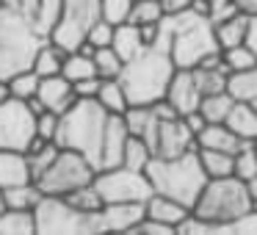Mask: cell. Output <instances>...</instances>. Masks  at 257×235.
<instances>
[{"mask_svg":"<svg viewBox=\"0 0 257 235\" xmlns=\"http://www.w3.org/2000/svg\"><path fill=\"white\" fill-rule=\"evenodd\" d=\"M174 72H177V64L172 53L163 47H147L136 58L124 61L119 80L127 91L130 105H152L166 97Z\"/></svg>","mask_w":257,"mask_h":235,"instance_id":"cell-1","label":"cell"},{"mask_svg":"<svg viewBox=\"0 0 257 235\" xmlns=\"http://www.w3.org/2000/svg\"><path fill=\"white\" fill-rule=\"evenodd\" d=\"M163 31L169 36V53H172L177 69H194L207 53L221 50L216 39V25L210 17L196 12H180L163 17Z\"/></svg>","mask_w":257,"mask_h":235,"instance_id":"cell-2","label":"cell"},{"mask_svg":"<svg viewBox=\"0 0 257 235\" xmlns=\"http://www.w3.org/2000/svg\"><path fill=\"white\" fill-rule=\"evenodd\" d=\"M147 177H150L155 194L172 196L188 207L196 205L202 188L210 180L202 169L199 150H191L177 158H152V163L147 166Z\"/></svg>","mask_w":257,"mask_h":235,"instance_id":"cell-3","label":"cell"},{"mask_svg":"<svg viewBox=\"0 0 257 235\" xmlns=\"http://www.w3.org/2000/svg\"><path fill=\"white\" fill-rule=\"evenodd\" d=\"M111 113L97 100H78L67 113H61L56 144L67 150H78L100 169V150H102V133Z\"/></svg>","mask_w":257,"mask_h":235,"instance_id":"cell-4","label":"cell"},{"mask_svg":"<svg viewBox=\"0 0 257 235\" xmlns=\"http://www.w3.org/2000/svg\"><path fill=\"white\" fill-rule=\"evenodd\" d=\"M191 210L205 221L216 224L218 232H224L229 224H235L240 216H246L251 210V196L246 191V183L235 174L213 177L207 180V185L202 188L199 199Z\"/></svg>","mask_w":257,"mask_h":235,"instance_id":"cell-5","label":"cell"},{"mask_svg":"<svg viewBox=\"0 0 257 235\" xmlns=\"http://www.w3.org/2000/svg\"><path fill=\"white\" fill-rule=\"evenodd\" d=\"M42 42L45 36L36 34L17 9L0 6V80L34 67Z\"/></svg>","mask_w":257,"mask_h":235,"instance_id":"cell-6","label":"cell"},{"mask_svg":"<svg viewBox=\"0 0 257 235\" xmlns=\"http://www.w3.org/2000/svg\"><path fill=\"white\" fill-rule=\"evenodd\" d=\"M34 213L39 235H100L97 213L78 210L64 196H42Z\"/></svg>","mask_w":257,"mask_h":235,"instance_id":"cell-7","label":"cell"},{"mask_svg":"<svg viewBox=\"0 0 257 235\" xmlns=\"http://www.w3.org/2000/svg\"><path fill=\"white\" fill-rule=\"evenodd\" d=\"M94 174H97V166L83 152L61 147L58 155L53 158V163L39 174L36 185L42 188L45 196H67L75 188H80V185L94 183Z\"/></svg>","mask_w":257,"mask_h":235,"instance_id":"cell-8","label":"cell"},{"mask_svg":"<svg viewBox=\"0 0 257 235\" xmlns=\"http://www.w3.org/2000/svg\"><path fill=\"white\" fill-rule=\"evenodd\" d=\"M94 185L100 191L102 202H147L155 194L147 172H136L127 166L97 169Z\"/></svg>","mask_w":257,"mask_h":235,"instance_id":"cell-9","label":"cell"},{"mask_svg":"<svg viewBox=\"0 0 257 235\" xmlns=\"http://www.w3.org/2000/svg\"><path fill=\"white\" fill-rule=\"evenodd\" d=\"M100 17V0H64V14L47 39L53 45L64 47L67 53H72L86 42L89 28Z\"/></svg>","mask_w":257,"mask_h":235,"instance_id":"cell-10","label":"cell"},{"mask_svg":"<svg viewBox=\"0 0 257 235\" xmlns=\"http://www.w3.org/2000/svg\"><path fill=\"white\" fill-rule=\"evenodd\" d=\"M36 139V113L28 100L9 97L0 102V150H20L25 152Z\"/></svg>","mask_w":257,"mask_h":235,"instance_id":"cell-11","label":"cell"},{"mask_svg":"<svg viewBox=\"0 0 257 235\" xmlns=\"http://www.w3.org/2000/svg\"><path fill=\"white\" fill-rule=\"evenodd\" d=\"M152 150H155V158H177V155H185L191 150H199V147H196V136L191 133L185 119L177 116V119H163V122H158V133H155V141H152Z\"/></svg>","mask_w":257,"mask_h":235,"instance_id":"cell-12","label":"cell"},{"mask_svg":"<svg viewBox=\"0 0 257 235\" xmlns=\"http://www.w3.org/2000/svg\"><path fill=\"white\" fill-rule=\"evenodd\" d=\"M147 216V202H105L100 218V232H133L136 224Z\"/></svg>","mask_w":257,"mask_h":235,"instance_id":"cell-13","label":"cell"},{"mask_svg":"<svg viewBox=\"0 0 257 235\" xmlns=\"http://www.w3.org/2000/svg\"><path fill=\"white\" fill-rule=\"evenodd\" d=\"M17 12L28 20L36 34L47 39L64 14V0H20Z\"/></svg>","mask_w":257,"mask_h":235,"instance_id":"cell-14","label":"cell"},{"mask_svg":"<svg viewBox=\"0 0 257 235\" xmlns=\"http://www.w3.org/2000/svg\"><path fill=\"white\" fill-rule=\"evenodd\" d=\"M36 97H39V102L47 108V111H56V113H67L69 108L78 102V94H75L72 80H67L61 72L42 78Z\"/></svg>","mask_w":257,"mask_h":235,"instance_id":"cell-15","label":"cell"},{"mask_svg":"<svg viewBox=\"0 0 257 235\" xmlns=\"http://www.w3.org/2000/svg\"><path fill=\"white\" fill-rule=\"evenodd\" d=\"M166 100L177 108L180 116H185V113L199 108L202 91H199V86H196L194 69H177V72H174L172 83H169V91H166Z\"/></svg>","mask_w":257,"mask_h":235,"instance_id":"cell-16","label":"cell"},{"mask_svg":"<svg viewBox=\"0 0 257 235\" xmlns=\"http://www.w3.org/2000/svg\"><path fill=\"white\" fill-rule=\"evenodd\" d=\"M130 139V130L124 125V116L111 113L102 133V150H100V169H111V166H122V155H124V144Z\"/></svg>","mask_w":257,"mask_h":235,"instance_id":"cell-17","label":"cell"},{"mask_svg":"<svg viewBox=\"0 0 257 235\" xmlns=\"http://www.w3.org/2000/svg\"><path fill=\"white\" fill-rule=\"evenodd\" d=\"M23 183H34L28 155L20 150H0V188H14Z\"/></svg>","mask_w":257,"mask_h":235,"instance_id":"cell-18","label":"cell"},{"mask_svg":"<svg viewBox=\"0 0 257 235\" xmlns=\"http://www.w3.org/2000/svg\"><path fill=\"white\" fill-rule=\"evenodd\" d=\"M188 213H191V207L183 205V202H177V199H172V196L152 194L150 199H147V216L161 221V224H166V227H172L174 235H177V224L183 221Z\"/></svg>","mask_w":257,"mask_h":235,"instance_id":"cell-19","label":"cell"},{"mask_svg":"<svg viewBox=\"0 0 257 235\" xmlns=\"http://www.w3.org/2000/svg\"><path fill=\"white\" fill-rule=\"evenodd\" d=\"M229 130L238 136L240 141H257V108L246 100H235L229 108L227 119H224Z\"/></svg>","mask_w":257,"mask_h":235,"instance_id":"cell-20","label":"cell"},{"mask_svg":"<svg viewBox=\"0 0 257 235\" xmlns=\"http://www.w3.org/2000/svg\"><path fill=\"white\" fill-rule=\"evenodd\" d=\"M243 141L232 133L224 122H207L205 130L196 136V147H205V150H221V152H238Z\"/></svg>","mask_w":257,"mask_h":235,"instance_id":"cell-21","label":"cell"},{"mask_svg":"<svg viewBox=\"0 0 257 235\" xmlns=\"http://www.w3.org/2000/svg\"><path fill=\"white\" fill-rule=\"evenodd\" d=\"M111 47L119 53V58H122V61H130V58H136L139 53L147 50V42H144L141 28L136 23H119L116 28H113Z\"/></svg>","mask_w":257,"mask_h":235,"instance_id":"cell-22","label":"cell"},{"mask_svg":"<svg viewBox=\"0 0 257 235\" xmlns=\"http://www.w3.org/2000/svg\"><path fill=\"white\" fill-rule=\"evenodd\" d=\"M122 116H124V125H127L130 136H141V139H147L152 147L155 133H158V122H161V119L155 116V111H152V105H127V111H124Z\"/></svg>","mask_w":257,"mask_h":235,"instance_id":"cell-23","label":"cell"},{"mask_svg":"<svg viewBox=\"0 0 257 235\" xmlns=\"http://www.w3.org/2000/svg\"><path fill=\"white\" fill-rule=\"evenodd\" d=\"M0 235H36V213L9 207L6 213H0Z\"/></svg>","mask_w":257,"mask_h":235,"instance_id":"cell-24","label":"cell"},{"mask_svg":"<svg viewBox=\"0 0 257 235\" xmlns=\"http://www.w3.org/2000/svg\"><path fill=\"white\" fill-rule=\"evenodd\" d=\"M64 58H67V50L58 45H53L50 39L42 42V47L36 50V58H34V72L39 78H47V75H58L64 67Z\"/></svg>","mask_w":257,"mask_h":235,"instance_id":"cell-25","label":"cell"},{"mask_svg":"<svg viewBox=\"0 0 257 235\" xmlns=\"http://www.w3.org/2000/svg\"><path fill=\"white\" fill-rule=\"evenodd\" d=\"M97 102H100L108 113H119V116H122L130 105L122 80L119 78H102V86H100V91H97Z\"/></svg>","mask_w":257,"mask_h":235,"instance_id":"cell-26","label":"cell"},{"mask_svg":"<svg viewBox=\"0 0 257 235\" xmlns=\"http://www.w3.org/2000/svg\"><path fill=\"white\" fill-rule=\"evenodd\" d=\"M246 23H249V14L238 12L232 17L216 23V39H218V47L227 50V47H235V45H243L246 39Z\"/></svg>","mask_w":257,"mask_h":235,"instance_id":"cell-27","label":"cell"},{"mask_svg":"<svg viewBox=\"0 0 257 235\" xmlns=\"http://www.w3.org/2000/svg\"><path fill=\"white\" fill-rule=\"evenodd\" d=\"M155 152H152L150 141L141 139V136H130L127 144H124V155H122V166L136 169V172H147V166L152 163Z\"/></svg>","mask_w":257,"mask_h":235,"instance_id":"cell-28","label":"cell"},{"mask_svg":"<svg viewBox=\"0 0 257 235\" xmlns=\"http://www.w3.org/2000/svg\"><path fill=\"white\" fill-rule=\"evenodd\" d=\"M199 161L202 169L207 172V177H229L235 174V155L232 152H221V150H205L199 147Z\"/></svg>","mask_w":257,"mask_h":235,"instance_id":"cell-29","label":"cell"},{"mask_svg":"<svg viewBox=\"0 0 257 235\" xmlns=\"http://www.w3.org/2000/svg\"><path fill=\"white\" fill-rule=\"evenodd\" d=\"M61 75H64L67 80H72V83L86 80V78H94V75H97L94 56H86V53H80V50L67 53V58H64V67H61Z\"/></svg>","mask_w":257,"mask_h":235,"instance_id":"cell-30","label":"cell"},{"mask_svg":"<svg viewBox=\"0 0 257 235\" xmlns=\"http://www.w3.org/2000/svg\"><path fill=\"white\" fill-rule=\"evenodd\" d=\"M227 91L235 97V100L254 102L257 100V64L251 69H243V72H229Z\"/></svg>","mask_w":257,"mask_h":235,"instance_id":"cell-31","label":"cell"},{"mask_svg":"<svg viewBox=\"0 0 257 235\" xmlns=\"http://www.w3.org/2000/svg\"><path fill=\"white\" fill-rule=\"evenodd\" d=\"M235 97L229 91H218V94H205L199 102V113L207 119V122H224L232 108Z\"/></svg>","mask_w":257,"mask_h":235,"instance_id":"cell-32","label":"cell"},{"mask_svg":"<svg viewBox=\"0 0 257 235\" xmlns=\"http://www.w3.org/2000/svg\"><path fill=\"white\" fill-rule=\"evenodd\" d=\"M194 78H196V86H199L202 97L205 94H218V91H227L229 69L227 67H216V69L194 67Z\"/></svg>","mask_w":257,"mask_h":235,"instance_id":"cell-33","label":"cell"},{"mask_svg":"<svg viewBox=\"0 0 257 235\" xmlns=\"http://www.w3.org/2000/svg\"><path fill=\"white\" fill-rule=\"evenodd\" d=\"M3 194H6L9 207H23V210H34L42 202V196H45L36 183H23V185H14V188H3Z\"/></svg>","mask_w":257,"mask_h":235,"instance_id":"cell-34","label":"cell"},{"mask_svg":"<svg viewBox=\"0 0 257 235\" xmlns=\"http://www.w3.org/2000/svg\"><path fill=\"white\" fill-rule=\"evenodd\" d=\"M64 199H67L72 207H78V210H83V213H100V210H102V205H105L94 183H89V185H80V188H75L72 194H67Z\"/></svg>","mask_w":257,"mask_h":235,"instance_id":"cell-35","label":"cell"},{"mask_svg":"<svg viewBox=\"0 0 257 235\" xmlns=\"http://www.w3.org/2000/svg\"><path fill=\"white\" fill-rule=\"evenodd\" d=\"M39 75L34 72V69H23V72L12 75V78L6 80L9 83V94L17 97V100H34L36 91H39Z\"/></svg>","mask_w":257,"mask_h":235,"instance_id":"cell-36","label":"cell"},{"mask_svg":"<svg viewBox=\"0 0 257 235\" xmlns=\"http://www.w3.org/2000/svg\"><path fill=\"white\" fill-rule=\"evenodd\" d=\"M235 177L246 180L257 177V144L254 141H243L240 150L235 152Z\"/></svg>","mask_w":257,"mask_h":235,"instance_id":"cell-37","label":"cell"},{"mask_svg":"<svg viewBox=\"0 0 257 235\" xmlns=\"http://www.w3.org/2000/svg\"><path fill=\"white\" fill-rule=\"evenodd\" d=\"M94 67L100 78H119L122 75L124 61L119 58V53L113 47H97L94 50Z\"/></svg>","mask_w":257,"mask_h":235,"instance_id":"cell-38","label":"cell"},{"mask_svg":"<svg viewBox=\"0 0 257 235\" xmlns=\"http://www.w3.org/2000/svg\"><path fill=\"white\" fill-rule=\"evenodd\" d=\"M163 17H166V14H163L161 0H136V3H133V9H130L127 23L147 25V23H161Z\"/></svg>","mask_w":257,"mask_h":235,"instance_id":"cell-39","label":"cell"},{"mask_svg":"<svg viewBox=\"0 0 257 235\" xmlns=\"http://www.w3.org/2000/svg\"><path fill=\"white\" fill-rule=\"evenodd\" d=\"M221 56H224V64H227L229 72H243V69H251L257 64V53L249 50L246 45L227 47V50H221Z\"/></svg>","mask_w":257,"mask_h":235,"instance_id":"cell-40","label":"cell"},{"mask_svg":"<svg viewBox=\"0 0 257 235\" xmlns=\"http://www.w3.org/2000/svg\"><path fill=\"white\" fill-rule=\"evenodd\" d=\"M130 9H133V0H100L102 20H108V23H113V25L127 23Z\"/></svg>","mask_w":257,"mask_h":235,"instance_id":"cell-41","label":"cell"},{"mask_svg":"<svg viewBox=\"0 0 257 235\" xmlns=\"http://www.w3.org/2000/svg\"><path fill=\"white\" fill-rule=\"evenodd\" d=\"M58 125H61V113H56V111H42V113H36V136H42V139H47V141H56V136H58Z\"/></svg>","mask_w":257,"mask_h":235,"instance_id":"cell-42","label":"cell"},{"mask_svg":"<svg viewBox=\"0 0 257 235\" xmlns=\"http://www.w3.org/2000/svg\"><path fill=\"white\" fill-rule=\"evenodd\" d=\"M113 28H116L113 23H108V20L100 17V20H97V23L89 28L86 42H91L94 47H111V42H113Z\"/></svg>","mask_w":257,"mask_h":235,"instance_id":"cell-43","label":"cell"},{"mask_svg":"<svg viewBox=\"0 0 257 235\" xmlns=\"http://www.w3.org/2000/svg\"><path fill=\"white\" fill-rule=\"evenodd\" d=\"M133 235H174V229L166 227V224H161V221H155V218H150V216H144L136 224Z\"/></svg>","mask_w":257,"mask_h":235,"instance_id":"cell-44","label":"cell"},{"mask_svg":"<svg viewBox=\"0 0 257 235\" xmlns=\"http://www.w3.org/2000/svg\"><path fill=\"white\" fill-rule=\"evenodd\" d=\"M75 86V94H78V100H97V91H100L102 86V78L100 75H94V78H86V80H78Z\"/></svg>","mask_w":257,"mask_h":235,"instance_id":"cell-45","label":"cell"},{"mask_svg":"<svg viewBox=\"0 0 257 235\" xmlns=\"http://www.w3.org/2000/svg\"><path fill=\"white\" fill-rule=\"evenodd\" d=\"M224 232H240V235H257V210L251 207L246 216H240L235 224H229Z\"/></svg>","mask_w":257,"mask_h":235,"instance_id":"cell-46","label":"cell"},{"mask_svg":"<svg viewBox=\"0 0 257 235\" xmlns=\"http://www.w3.org/2000/svg\"><path fill=\"white\" fill-rule=\"evenodd\" d=\"M183 119H185V125L191 128V133H194V136H199L202 130H205V125H207V119L199 113V108H196V111H191V113H185Z\"/></svg>","mask_w":257,"mask_h":235,"instance_id":"cell-47","label":"cell"},{"mask_svg":"<svg viewBox=\"0 0 257 235\" xmlns=\"http://www.w3.org/2000/svg\"><path fill=\"white\" fill-rule=\"evenodd\" d=\"M243 45L249 47V50L257 53V14H251L249 23H246V39H243Z\"/></svg>","mask_w":257,"mask_h":235,"instance_id":"cell-48","label":"cell"},{"mask_svg":"<svg viewBox=\"0 0 257 235\" xmlns=\"http://www.w3.org/2000/svg\"><path fill=\"white\" fill-rule=\"evenodd\" d=\"M161 6H163V14H180L191 9V0H161Z\"/></svg>","mask_w":257,"mask_h":235,"instance_id":"cell-49","label":"cell"},{"mask_svg":"<svg viewBox=\"0 0 257 235\" xmlns=\"http://www.w3.org/2000/svg\"><path fill=\"white\" fill-rule=\"evenodd\" d=\"M235 6H238L243 14H249V17L257 14V0H235Z\"/></svg>","mask_w":257,"mask_h":235,"instance_id":"cell-50","label":"cell"},{"mask_svg":"<svg viewBox=\"0 0 257 235\" xmlns=\"http://www.w3.org/2000/svg\"><path fill=\"white\" fill-rule=\"evenodd\" d=\"M246 191H249V196H251V205H254V202H257V177L246 180Z\"/></svg>","mask_w":257,"mask_h":235,"instance_id":"cell-51","label":"cell"},{"mask_svg":"<svg viewBox=\"0 0 257 235\" xmlns=\"http://www.w3.org/2000/svg\"><path fill=\"white\" fill-rule=\"evenodd\" d=\"M9 97H12V94H9V83H6V80H0V102H6Z\"/></svg>","mask_w":257,"mask_h":235,"instance_id":"cell-52","label":"cell"},{"mask_svg":"<svg viewBox=\"0 0 257 235\" xmlns=\"http://www.w3.org/2000/svg\"><path fill=\"white\" fill-rule=\"evenodd\" d=\"M9 210V202H6V194H3V188H0V213Z\"/></svg>","mask_w":257,"mask_h":235,"instance_id":"cell-53","label":"cell"},{"mask_svg":"<svg viewBox=\"0 0 257 235\" xmlns=\"http://www.w3.org/2000/svg\"><path fill=\"white\" fill-rule=\"evenodd\" d=\"M251 105H254V108H257V100H254V102H251Z\"/></svg>","mask_w":257,"mask_h":235,"instance_id":"cell-54","label":"cell"},{"mask_svg":"<svg viewBox=\"0 0 257 235\" xmlns=\"http://www.w3.org/2000/svg\"><path fill=\"white\" fill-rule=\"evenodd\" d=\"M0 6H3V0H0Z\"/></svg>","mask_w":257,"mask_h":235,"instance_id":"cell-55","label":"cell"},{"mask_svg":"<svg viewBox=\"0 0 257 235\" xmlns=\"http://www.w3.org/2000/svg\"><path fill=\"white\" fill-rule=\"evenodd\" d=\"M133 3H136V0H133Z\"/></svg>","mask_w":257,"mask_h":235,"instance_id":"cell-56","label":"cell"},{"mask_svg":"<svg viewBox=\"0 0 257 235\" xmlns=\"http://www.w3.org/2000/svg\"><path fill=\"white\" fill-rule=\"evenodd\" d=\"M254 144H257V141H254Z\"/></svg>","mask_w":257,"mask_h":235,"instance_id":"cell-57","label":"cell"}]
</instances>
